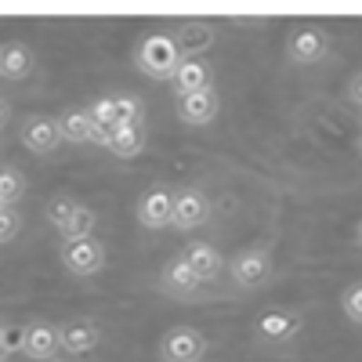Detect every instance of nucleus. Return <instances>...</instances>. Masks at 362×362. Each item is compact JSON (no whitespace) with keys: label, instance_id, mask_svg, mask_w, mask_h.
I'll use <instances>...</instances> for the list:
<instances>
[{"label":"nucleus","instance_id":"ddd939ff","mask_svg":"<svg viewBox=\"0 0 362 362\" xmlns=\"http://www.w3.org/2000/svg\"><path fill=\"white\" fill-rule=\"evenodd\" d=\"M58 344L69 355H90L102 344V329L90 322V319H73L66 326H58Z\"/></svg>","mask_w":362,"mask_h":362},{"label":"nucleus","instance_id":"c85d7f7f","mask_svg":"<svg viewBox=\"0 0 362 362\" xmlns=\"http://www.w3.org/2000/svg\"><path fill=\"white\" fill-rule=\"evenodd\" d=\"M51 362H58V358H51Z\"/></svg>","mask_w":362,"mask_h":362},{"label":"nucleus","instance_id":"2eb2a0df","mask_svg":"<svg viewBox=\"0 0 362 362\" xmlns=\"http://www.w3.org/2000/svg\"><path fill=\"white\" fill-rule=\"evenodd\" d=\"M170 37H174L181 58H199L210 44H214L218 33H214V25H210V22H181Z\"/></svg>","mask_w":362,"mask_h":362},{"label":"nucleus","instance_id":"4468645a","mask_svg":"<svg viewBox=\"0 0 362 362\" xmlns=\"http://www.w3.org/2000/svg\"><path fill=\"white\" fill-rule=\"evenodd\" d=\"M160 286L170 293V297H196L199 293V279L196 272L185 264V257H170L163 268H160Z\"/></svg>","mask_w":362,"mask_h":362},{"label":"nucleus","instance_id":"393cba45","mask_svg":"<svg viewBox=\"0 0 362 362\" xmlns=\"http://www.w3.org/2000/svg\"><path fill=\"white\" fill-rule=\"evenodd\" d=\"M22 232V214L18 206H0V243H11Z\"/></svg>","mask_w":362,"mask_h":362},{"label":"nucleus","instance_id":"f03ea898","mask_svg":"<svg viewBox=\"0 0 362 362\" xmlns=\"http://www.w3.org/2000/svg\"><path fill=\"white\" fill-rule=\"evenodd\" d=\"M58 257H62L69 276H98L105 268V243L95 235H83V239H62L58 247Z\"/></svg>","mask_w":362,"mask_h":362},{"label":"nucleus","instance_id":"dca6fc26","mask_svg":"<svg viewBox=\"0 0 362 362\" xmlns=\"http://www.w3.org/2000/svg\"><path fill=\"white\" fill-rule=\"evenodd\" d=\"M181 257H185V264L196 272V279H199V283L218 279V276H221V268H225V257H221V250H218L214 243H189Z\"/></svg>","mask_w":362,"mask_h":362},{"label":"nucleus","instance_id":"39448f33","mask_svg":"<svg viewBox=\"0 0 362 362\" xmlns=\"http://www.w3.org/2000/svg\"><path fill=\"white\" fill-rule=\"evenodd\" d=\"M210 221V199L199 189H177L170 199V228L192 232Z\"/></svg>","mask_w":362,"mask_h":362},{"label":"nucleus","instance_id":"aec40b11","mask_svg":"<svg viewBox=\"0 0 362 362\" xmlns=\"http://www.w3.org/2000/svg\"><path fill=\"white\" fill-rule=\"evenodd\" d=\"M76 210H80V203H76L73 196H54V199L47 203L44 214H47V221L58 228V235H62V232L69 228V221L76 218Z\"/></svg>","mask_w":362,"mask_h":362},{"label":"nucleus","instance_id":"412c9836","mask_svg":"<svg viewBox=\"0 0 362 362\" xmlns=\"http://www.w3.org/2000/svg\"><path fill=\"white\" fill-rule=\"evenodd\" d=\"M109 98H112L116 127H119V124H141V119H145V105H141V98H134V95H109Z\"/></svg>","mask_w":362,"mask_h":362},{"label":"nucleus","instance_id":"9d476101","mask_svg":"<svg viewBox=\"0 0 362 362\" xmlns=\"http://www.w3.org/2000/svg\"><path fill=\"white\" fill-rule=\"evenodd\" d=\"M62 344H58V326L51 322H29L22 326V355L33 362H51Z\"/></svg>","mask_w":362,"mask_h":362},{"label":"nucleus","instance_id":"f257e3e1","mask_svg":"<svg viewBox=\"0 0 362 362\" xmlns=\"http://www.w3.org/2000/svg\"><path fill=\"white\" fill-rule=\"evenodd\" d=\"M134 62L148 80H170V73L181 62V51H177L170 33H148L134 51Z\"/></svg>","mask_w":362,"mask_h":362},{"label":"nucleus","instance_id":"6e6552de","mask_svg":"<svg viewBox=\"0 0 362 362\" xmlns=\"http://www.w3.org/2000/svg\"><path fill=\"white\" fill-rule=\"evenodd\" d=\"M214 87V69H210L203 58H181L177 69L170 73V90L177 98H189V95H199V90Z\"/></svg>","mask_w":362,"mask_h":362},{"label":"nucleus","instance_id":"9b49d317","mask_svg":"<svg viewBox=\"0 0 362 362\" xmlns=\"http://www.w3.org/2000/svg\"><path fill=\"white\" fill-rule=\"evenodd\" d=\"M218 112H221V95L214 87L199 90V95H189V98H177V119H181V124H189V127L210 124Z\"/></svg>","mask_w":362,"mask_h":362},{"label":"nucleus","instance_id":"a211bd4d","mask_svg":"<svg viewBox=\"0 0 362 362\" xmlns=\"http://www.w3.org/2000/svg\"><path fill=\"white\" fill-rule=\"evenodd\" d=\"M58 131H62V141H73V145L95 141V124H90L87 109H66L58 116Z\"/></svg>","mask_w":362,"mask_h":362},{"label":"nucleus","instance_id":"cd10ccee","mask_svg":"<svg viewBox=\"0 0 362 362\" xmlns=\"http://www.w3.org/2000/svg\"><path fill=\"white\" fill-rule=\"evenodd\" d=\"M348 98H351V105L358 109V76L351 80V87H348Z\"/></svg>","mask_w":362,"mask_h":362},{"label":"nucleus","instance_id":"6ab92c4d","mask_svg":"<svg viewBox=\"0 0 362 362\" xmlns=\"http://www.w3.org/2000/svg\"><path fill=\"white\" fill-rule=\"evenodd\" d=\"M109 148L116 156H124V160L138 156L145 148V124H119V127H112L109 131Z\"/></svg>","mask_w":362,"mask_h":362},{"label":"nucleus","instance_id":"f8f14e48","mask_svg":"<svg viewBox=\"0 0 362 362\" xmlns=\"http://www.w3.org/2000/svg\"><path fill=\"white\" fill-rule=\"evenodd\" d=\"M170 199H174V192L170 189H163V185H153L141 199H138V225L141 228H167L170 225Z\"/></svg>","mask_w":362,"mask_h":362},{"label":"nucleus","instance_id":"1a4fd4ad","mask_svg":"<svg viewBox=\"0 0 362 362\" xmlns=\"http://www.w3.org/2000/svg\"><path fill=\"white\" fill-rule=\"evenodd\" d=\"M254 334L264 344H286V341H293L300 334V315L290 312V308H272V312H264L254 322Z\"/></svg>","mask_w":362,"mask_h":362},{"label":"nucleus","instance_id":"5701e85b","mask_svg":"<svg viewBox=\"0 0 362 362\" xmlns=\"http://www.w3.org/2000/svg\"><path fill=\"white\" fill-rule=\"evenodd\" d=\"M95 210H90V206H80L76 210V218L69 221V228L62 232V239H83V235H90V232H95Z\"/></svg>","mask_w":362,"mask_h":362},{"label":"nucleus","instance_id":"423d86ee","mask_svg":"<svg viewBox=\"0 0 362 362\" xmlns=\"http://www.w3.org/2000/svg\"><path fill=\"white\" fill-rule=\"evenodd\" d=\"M22 145L29 148V153H37V156H51L62 148V131H58V119L54 116H25L22 119V131H18Z\"/></svg>","mask_w":362,"mask_h":362},{"label":"nucleus","instance_id":"4be33fe9","mask_svg":"<svg viewBox=\"0 0 362 362\" xmlns=\"http://www.w3.org/2000/svg\"><path fill=\"white\" fill-rule=\"evenodd\" d=\"M22 196H25V177H22V170L0 167V203H4V206H15Z\"/></svg>","mask_w":362,"mask_h":362},{"label":"nucleus","instance_id":"a878e982","mask_svg":"<svg viewBox=\"0 0 362 362\" xmlns=\"http://www.w3.org/2000/svg\"><path fill=\"white\" fill-rule=\"evenodd\" d=\"M15 351H22V326H0V362H8Z\"/></svg>","mask_w":362,"mask_h":362},{"label":"nucleus","instance_id":"7ed1b4c3","mask_svg":"<svg viewBox=\"0 0 362 362\" xmlns=\"http://www.w3.org/2000/svg\"><path fill=\"white\" fill-rule=\"evenodd\" d=\"M272 272H276V261H272V254L264 247H247V250H239L232 254L228 261V276L235 286H243V290H257L272 279Z\"/></svg>","mask_w":362,"mask_h":362},{"label":"nucleus","instance_id":"0eeeda50","mask_svg":"<svg viewBox=\"0 0 362 362\" xmlns=\"http://www.w3.org/2000/svg\"><path fill=\"white\" fill-rule=\"evenodd\" d=\"M329 54V37L315 25H297L286 40V58L293 66H319Z\"/></svg>","mask_w":362,"mask_h":362},{"label":"nucleus","instance_id":"c756f323","mask_svg":"<svg viewBox=\"0 0 362 362\" xmlns=\"http://www.w3.org/2000/svg\"><path fill=\"white\" fill-rule=\"evenodd\" d=\"M0 206H4V203H0Z\"/></svg>","mask_w":362,"mask_h":362},{"label":"nucleus","instance_id":"b1692460","mask_svg":"<svg viewBox=\"0 0 362 362\" xmlns=\"http://www.w3.org/2000/svg\"><path fill=\"white\" fill-rule=\"evenodd\" d=\"M341 308H344V315H348L351 326L362 322V286H358V283H351V286L341 293Z\"/></svg>","mask_w":362,"mask_h":362},{"label":"nucleus","instance_id":"20e7f679","mask_svg":"<svg viewBox=\"0 0 362 362\" xmlns=\"http://www.w3.org/2000/svg\"><path fill=\"white\" fill-rule=\"evenodd\" d=\"M203 355H206V337L196 326H170L160 341L163 362H203Z\"/></svg>","mask_w":362,"mask_h":362},{"label":"nucleus","instance_id":"f3484780","mask_svg":"<svg viewBox=\"0 0 362 362\" xmlns=\"http://www.w3.org/2000/svg\"><path fill=\"white\" fill-rule=\"evenodd\" d=\"M29 73H33V51H29V44L11 40V44L0 47V76H8V80H25Z\"/></svg>","mask_w":362,"mask_h":362},{"label":"nucleus","instance_id":"bb28decb","mask_svg":"<svg viewBox=\"0 0 362 362\" xmlns=\"http://www.w3.org/2000/svg\"><path fill=\"white\" fill-rule=\"evenodd\" d=\"M8 119H11V102H8V98H0V131L8 127Z\"/></svg>","mask_w":362,"mask_h":362}]
</instances>
